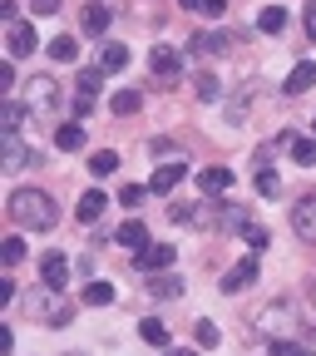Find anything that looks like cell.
Wrapping results in <instances>:
<instances>
[{"label": "cell", "mask_w": 316, "mask_h": 356, "mask_svg": "<svg viewBox=\"0 0 316 356\" xmlns=\"http://www.w3.org/2000/svg\"><path fill=\"white\" fill-rule=\"evenodd\" d=\"M10 218L20 222V228H55V218H60V208H55V198L44 193V188H15L10 193Z\"/></svg>", "instance_id": "obj_1"}, {"label": "cell", "mask_w": 316, "mask_h": 356, "mask_svg": "<svg viewBox=\"0 0 316 356\" xmlns=\"http://www.w3.org/2000/svg\"><path fill=\"white\" fill-rule=\"evenodd\" d=\"M292 233L301 243H316V193H301L292 203Z\"/></svg>", "instance_id": "obj_2"}, {"label": "cell", "mask_w": 316, "mask_h": 356, "mask_svg": "<svg viewBox=\"0 0 316 356\" xmlns=\"http://www.w3.org/2000/svg\"><path fill=\"white\" fill-rule=\"evenodd\" d=\"M40 282H44V292H60V287L69 282V262H65V252H44V262H40Z\"/></svg>", "instance_id": "obj_3"}, {"label": "cell", "mask_w": 316, "mask_h": 356, "mask_svg": "<svg viewBox=\"0 0 316 356\" xmlns=\"http://www.w3.org/2000/svg\"><path fill=\"white\" fill-rule=\"evenodd\" d=\"M228 50H233V35H217V30L188 40V55H193V60H213V55H228Z\"/></svg>", "instance_id": "obj_4"}, {"label": "cell", "mask_w": 316, "mask_h": 356, "mask_svg": "<svg viewBox=\"0 0 316 356\" xmlns=\"http://www.w3.org/2000/svg\"><path fill=\"white\" fill-rule=\"evenodd\" d=\"M183 178H188V163H158L153 168V178H149V193H173L178 184H183Z\"/></svg>", "instance_id": "obj_5"}, {"label": "cell", "mask_w": 316, "mask_h": 356, "mask_svg": "<svg viewBox=\"0 0 316 356\" xmlns=\"http://www.w3.org/2000/svg\"><path fill=\"white\" fill-rule=\"evenodd\" d=\"M133 262H139L144 273H168L173 267V243H149L144 252H133Z\"/></svg>", "instance_id": "obj_6"}, {"label": "cell", "mask_w": 316, "mask_h": 356, "mask_svg": "<svg viewBox=\"0 0 316 356\" xmlns=\"http://www.w3.org/2000/svg\"><path fill=\"white\" fill-rule=\"evenodd\" d=\"M35 25H25V20H10V55L15 60H25V55H35Z\"/></svg>", "instance_id": "obj_7"}, {"label": "cell", "mask_w": 316, "mask_h": 356, "mask_svg": "<svg viewBox=\"0 0 316 356\" xmlns=\"http://www.w3.org/2000/svg\"><path fill=\"white\" fill-rule=\"evenodd\" d=\"M252 282H257V262L247 257V262H238L233 273L222 277V292H228V297H238V292H242V287H252Z\"/></svg>", "instance_id": "obj_8"}, {"label": "cell", "mask_w": 316, "mask_h": 356, "mask_svg": "<svg viewBox=\"0 0 316 356\" xmlns=\"http://www.w3.org/2000/svg\"><path fill=\"white\" fill-rule=\"evenodd\" d=\"M104 208H109V198H104L99 188H89V193L74 203V218H79V222H99V218H104Z\"/></svg>", "instance_id": "obj_9"}, {"label": "cell", "mask_w": 316, "mask_h": 356, "mask_svg": "<svg viewBox=\"0 0 316 356\" xmlns=\"http://www.w3.org/2000/svg\"><path fill=\"white\" fill-rule=\"evenodd\" d=\"M114 243H124L128 252H144V248H149V228H144V222H139V218H128V222H124V228L114 233Z\"/></svg>", "instance_id": "obj_10"}, {"label": "cell", "mask_w": 316, "mask_h": 356, "mask_svg": "<svg viewBox=\"0 0 316 356\" xmlns=\"http://www.w3.org/2000/svg\"><path fill=\"white\" fill-rule=\"evenodd\" d=\"M198 188H203V193H228V188H233V168H217V163L203 168V173H198Z\"/></svg>", "instance_id": "obj_11"}, {"label": "cell", "mask_w": 316, "mask_h": 356, "mask_svg": "<svg viewBox=\"0 0 316 356\" xmlns=\"http://www.w3.org/2000/svg\"><path fill=\"white\" fill-rule=\"evenodd\" d=\"M149 70H153L158 79H173V74H178V55L168 50V44H153V55H149Z\"/></svg>", "instance_id": "obj_12"}, {"label": "cell", "mask_w": 316, "mask_h": 356, "mask_svg": "<svg viewBox=\"0 0 316 356\" xmlns=\"http://www.w3.org/2000/svg\"><path fill=\"white\" fill-rule=\"evenodd\" d=\"M311 84H316V65H311V60H301V65L287 74V95H306Z\"/></svg>", "instance_id": "obj_13"}, {"label": "cell", "mask_w": 316, "mask_h": 356, "mask_svg": "<svg viewBox=\"0 0 316 356\" xmlns=\"http://www.w3.org/2000/svg\"><path fill=\"white\" fill-rule=\"evenodd\" d=\"M35 163V154L20 144V134H6V168H30Z\"/></svg>", "instance_id": "obj_14"}, {"label": "cell", "mask_w": 316, "mask_h": 356, "mask_svg": "<svg viewBox=\"0 0 316 356\" xmlns=\"http://www.w3.org/2000/svg\"><path fill=\"white\" fill-rule=\"evenodd\" d=\"M139 337H144L149 346L168 351V322H158V317H144V322H139Z\"/></svg>", "instance_id": "obj_15"}, {"label": "cell", "mask_w": 316, "mask_h": 356, "mask_svg": "<svg viewBox=\"0 0 316 356\" xmlns=\"http://www.w3.org/2000/svg\"><path fill=\"white\" fill-rule=\"evenodd\" d=\"M109 20H114V10H109V6H84V35H104V30H109Z\"/></svg>", "instance_id": "obj_16"}, {"label": "cell", "mask_w": 316, "mask_h": 356, "mask_svg": "<svg viewBox=\"0 0 316 356\" xmlns=\"http://www.w3.org/2000/svg\"><path fill=\"white\" fill-rule=\"evenodd\" d=\"M55 104V79H30V109H50Z\"/></svg>", "instance_id": "obj_17"}, {"label": "cell", "mask_w": 316, "mask_h": 356, "mask_svg": "<svg viewBox=\"0 0 316 356\" xmlns=\"http://www.w3.org/2000/svg\"><path fill=\"white\" fill-rule=\"evenodd\" d=\"M257 30H262V35H282V30H287V10H282V6H267V10L257 15Z\"/></svg>", "instance_id": "obj_18"}, {"label": "cell", "mask_w": 316, "mask_h": 356, "mask_svg": "<svg viewBox=\"0 0 316 356\" xmlns=\"http://www.w3.org/2000/svg\"><path fill=\"white\" fill-rule=\"evenodd\" d=\"M139 104H144V95H139V89H119V95L109 99V109L124 119V114H139Z\"/></svg>", "instance_id": "obj_19"}, {"label": "cell", "mask_w": 316, "mask_h": 356, "mask_svg": "<svg viewBox=\"0 0 316 356\" xmlns=\"http://www.w3.org/2000/svg\"><path fill=\"white\" fill-rule=\"evenodd\" d=\"M50 55H55L60 65H74V60H79V44H74V35H55V40H50Z\"/></svg>", "instance_id": "obj_20"}, {"label": "cell", "mask_w": 316, "mask_h": 356, "mask_svg": "<svg viewBox=\"0 0 316 356\" xmlns=\"http://www.w3.org/2000/svg\"><path fill=\"white\" fill-rule=\"evenodd\" d=\"M128 65V44H104L99 50V70L109 74V70H124Z\"/></svg>", "instance_id": "obj_21"}, {"label": "cell", "mask_w": 316, "mask_h": 356, "mask_svg": "<svg viewBox=\"0 0 316 356\" xmlns=\"http://www.w3.org/2000/svg\"><path fill=\"white\" fill-rule=\"evenodd\" d=\"M149 292H153V297H178V292H183V277H173V273H153Z\"/></svg>", "instance_id": "obj_22"}, {"label": "cell", "mask_w": 316, "mask_h": 356, "mask_svg": "<svg viewBox=\"0 0 316 356\" xmlns=\"http://www.w3.org/2000/svg\"><path fill=\"white\" fill-rule=\"evenodd\" d=\"M55 144H60L65 154L84 149V129H79V124H60V134H55Z\"/></svg>", "instance_id": "obj_23"}, {"label": "cell", "mask_w": 316, "mask_h": 356, "mask_svg": "<svg viewBox=\"0 0 316 356\" xmlns=\"http://www.w3.org/2000/svg\"><path fill=\"white\" fill-rule=\"evenodd\" d=\"M109 302H114L109 282H84V307H109Z\"/></svg>", "instance_id": "obj_24"}, {"label": "cell", "mask_w": 316, "mask_h": 356, "mask_svg": "<svg viewBox=\"0 0 316 356\" xmlns=\"http://www.w3.org/2000/svg\"><path fill=\"white\" fill-rule=\"evenodd\" d=\"M114 168H119V154L114 149H99L94 159H89V173H94V178H109Z\"/></svg>", "instance_id": "obj_25"}, {"label": "cell", "mask_w": 316, "mask_h": 356, "mask_svg": "<svg viewBox=\"0 0 316 356\" xmlns=\"http://www.w3.org/2000/svg\"><path fill=\"white\" fill-rule=\"evenodd\" d=\"M287 149H292V163H301V168L316 163V139H292Z\"/></svg>", "instance_id": "obj_26"}, {"label": "cell", "mask_w": 316, "mask_h": 356, "mask_svg": "<svg viewBox=\"0 0 316 356\" xmlns=\"http://www.w3.org/2000/svg\"><path fill=\"white\" fill-rule=\"evenodd\" d=\"M193 95H198V99H208V104H213V99H217V95H222V84H217V74H208V70H203V74H198V79H193Z\"/></svg>", "instance_id": "obj_27"}, {"label": "cell", "mask_w": 316, "mask_h": 356, "mask_svg": "<svg viewBox=\"0 0 316 356\" xmlns=\"http://www.w3.org/2000/svg\"><path fill=\"white\" fill-rule=\"evenodd\" d=\"M99 89H104V70H99V65L79 74V95H84V99H94V95H99Z\"/></svg>", "instance_id": "obj_28"}, {"label": "cell", "mask_w": 316, "mask_h": 356, "mask_svg": "<svg viewBox=\"0 0 316 356\" xmlns=\"http://www.w3.org/2000/svg\"><path fill=\"white\" fill-rule=\"evenodd\" d=\"M257 193H262V198H277V193H282V178H277L272 168H262V173H257Z\"/></svg>", "instance_id": "obj_29"}, {"label": "cell", "mask_w": 316, "mask_h": 356, "mask_svg": "<svg viewBox=\"0 0 316 356\" xmlns=\"http://www.w3.org/2000/svg\"><path fill=\"white\" fill-rule=\"evenodd\" d=\"M193 341H198V346H217V341H222V337H217V327H213V322H208V317H203V322H198V327H193Z\"/></svg>", "instance_id": "obj_30"}, {"label": "cell", "mask_w": 316, "mask_h": 356, "mask_svg": "<svg viewBox=\"0 0 316 356\" xmlns=\"http://www.w3.org/2000/svg\"><path fill=\"white\" fill-rule=\"evenodd\" d=\"M0 252H6V267H15V262H20V257H25V243H20V238H15V233H10V238H6V243H0Z\"/></svg>", "instance_id": "obj_31"}, {"label": "cell", "mask_w": 316, "mask_h": 356, "mask_svg": "<svg viewBox=\"0 0 316 356\" xmlns=\"http://www.w3.org/2000/svg\"><path fill=\"white\" fill-rule=\"evenodd\" d=\"M25 129V104H6V134H20Z\"/></svg>", "instance_id": "obj_32"}, {"label": "cell", "mask_w": 316, "mask_h": 356, "mask_svg": "<svg viewBox=\"0 0 316 356\" xmlns=\"http://www.w3.org/2000/svg\"><path fill=\"white\" fill-rule=\"evenodd\" d=\"M272 356H311L306 341H272Z\"/></svg>", "instance_id": "obj_33"}, {"label": "cell", "mask_w": 316, "mask_h": 356, "mask_svg": "<svg viewBox=\"0 0 316 356\" xmlns=\"http://www.w3.org/2000/svg\"><path fill=\"white\" fill-rule=\"evenodd\" d=\"M144 193H149L144 184H124V193H119V203H124V208H139V203H144Z\"/></svg>", "instance_id": "obj_34"}, {"label": "cell", "mask_w": 316, "mask_h": 356, "mask_svg": "<svg viewBox=\"0 0 316 356\" xmlns=\"http://www.w3.org/2000/svg\"><path fill=\"white\" fill-rule=\"evenodd\" d=\"M198 10H203L208 20H217L222 10H228V0H198Z\"/></svg>", "instance_id": "obj_35"}, {"label": "cell", "mask_w": 316, "mask_h": 356, "mask_svg": "<svg viewBox=\"0 0 316 356\" xmlns=\"http://www.w3.org/2000/svg\"><path fill=\"white\" fill-rule=\"evenodd\" d=\"M247 248L262 252V248H267V228H257V222H252V228H247Z\"/></svg>", "instance_id": "obj_36"}, {"label": "cell", "mask_w": 316, "mask_h": 356, "mask_svg": "<svg viewBox=\"0 0 316 356\" xmlns=\"http://www.w3.org/2000/svg\"><path fill=\"white\" fill-rule=\"evenodd\" d=\"M30 10H35V15H55L60 0H30Z\"/></svg>", "instance_id": "obj_37"}, {"label": "cell", "mask_w": 316, "mask_h": 356, "mask_svg": "<svg viewBox=\"0 0 316 356\" xmlns=\"http://www.w3.org/2000/svg\"><path fill=\"white\" fill-rule=\"evenodd\" d=\"M306 35L316 40V6H306Z\"/></svg>", "instance_id": "obj_38"}, {"label": "cell", "mask_w": 316, "mask_h": 356, "mask_svg": "<svg viewBox=\"0 0 316 356\" xmlns=\"http://www.w3.org/2000/svg\"><path fill=\"white\" fill-rule=\"evenodd\" d=\"M163 356H198V351H163Z\"/></svg>", "instance_id": "obj_39"}, {"label": "cell", "mask_w": 316, "mask_h": 356, "mask_svg": "<svg viewBox=\"0 0 316 356\" xmlns=\"http://www.w3.org/2000/svg\"><path fill=\"white\" fill-rule=\"evenodd\" d=\"M183 6H188V10H198V0H183Z\"/></svg>", "instance_id": "obj_40"}, {"label": "cell", "mask_w": 316, "mask_h": 356, "mask_svg": "<svg viewBox=\"0 0 316 356\" xmlns=\"http://www.w3.org/2000/svg\"><path fill=\"white\" fill-rule=\"evenodd\" d=\"M311 302H316V282H311Z\"/></svg>", "instance_id": "obj_41"}, {"label": "cell", "mask_w": 316, "mask_h": 356, "mask_svg": "<svg viewBox=\"0 0 316 356\" xmlns=\"http://www.w3.org/2000/svg\"><path fill=\"white\" fill-rule=\"evenodd\" d=\"M311 124H316V119H311Z\"/></svg>", "instance_id": "obj_42"}]
</instances>
